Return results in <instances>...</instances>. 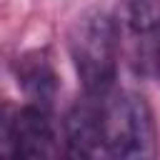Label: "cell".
<instances>
[{
  "mask_svg": "<svg viewBox=\"0 0 160 160\" xmlns=\"http://www.w3.org/2000/svg\"><path fill=\"white\" fill-rule=\"evenodd\" d=\"M122 28L132 70L140 75L155 72L160 60V0H125Z\"/></svg>",
  "mask_w": 160,
  "mask_h": 160,
  "instance_id": "cell-3",
  "label": "cell"
},
{
  "mask_svg": "<svg viewBox=\"0 0 160 160\" xmlns=\"http://www.w3.org/2000/svg\"><path fill=\"white\" fill-rule=\"evenodd\" d=\"M18 85L28 95L32 105L52 108V100L58 95V75L52 70V62L45 50H35L20 58L18 62Z\"/></svg>",
  "mask_w": 160,
  "mask_h": 160,
  "instance_id": "cell-6",
  "label": "cell"
},
{
  "mask_svg": "<svg viewBox=\"0 0 160 160\" xmlns=\"http://www.w3.org/2000/svg\"><path fill=\"white\" fill-rule=\"evenodd\" d=\"M12 142H15V158H52L58 152V145L50 110L32 102L15 110Z\"/></svg>",
  "mask_w": 160,
  "mask_h": 160,
  "instance_id": "cell-5",
  "label": "cell"
},
{
  "mask_svg": "<svg viewBox=\"0 0 160 160\" xmlns=\"http://www.w3.org/2000/svg\"><path fill=\"white\" fill-rule=\"evenodd\" d=\"M155 75H158V78H160V60H158V70H155Z\"/></svg>",
  "mask_w": 160,
  "mask_h": 160,
  "instance_id": "cell-8",
  "label": "cell"
},
{
  "mask_svg": "<svg viewBox=\"0 0 160 160\" xmlns=\"http://www.w3.org/2000/svg\"><path fill=\"white\" fill-rule=\"evenodd\" d=\"M105 155L142 160L158 155V125L148 100L140 92L120 90L105 100Z\"/></svg>",
  "mask_w": 160,
  "mask_h": 160,
  "instance_id": "cell-2",
  "label": "cell"
},
{
  "mask_svg": "<svg viewBox=\"0 0 160 160\" xmlns=\"http://www.w3.org/2000/svg\"><path fill=\"white\" fill-rule=\"evenodd\" d=\"M105 98L85 92L65 115V145L72 158H100L105 155Z\"/></svg>",
  "mask_w": 160,
  "mask_h": 160,
  "instance_id": "cell-4",
  "label": "cell"
},
{
  "mask_svg": "<svg viewBox=\"0 0 160 160\" xmlns=\"http://www.w3.org/2000/svg\"><path fill=\"white\" fill-rule=\"evenodd\" d=\"M12 108H0V158H15V142H12Z\"/></svg>",
  "mask_w": 160,
  "mask_h": 160,
  "instance_id": "cell-7",
  "label": "cell"
},
{
  "mask_svg": "<svg viewBox=\"0 0 160 160\" xmlns=\"http://www.w3.org/2000/svg\"><path fill=\"white\" fill-rule=\"evenodd\" d=\"M68 50L82 90L108 98L118 75L120 25L105 8H88L80 12L68 32Z\"/></svg>",
  "mask_w": 160,
  "mask_h": 160,
  "instance_id": "cell-1",
  "label": "cell"
}]
</instances>
